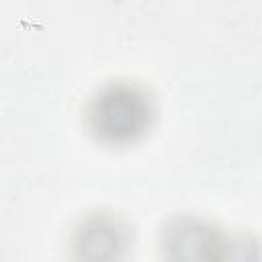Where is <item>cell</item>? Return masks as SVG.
<instances>
[{
	"instance_id": "3957f363",
	"label": "cell",
	"mask_w": 262,
	"mask_h": 262,
	"mask_svg": "<svg viewBox=\"0 0 262 262\" xmlns=\"http://www.w3.org/2000/svg\"><path fill=\"white\" fill-rule=\"evenodd\" d=\"M170 262H227V246L199 223H176L164 239Z\"/></svg>"
},
{
	"instance_id": "7a4b0ae2",
	"label": "cell",
	"mask_w": 262,
	"mask_h": 262,
	"mask_svg": "<svg viewBox=\"0 0 262 262\" xmlns=\"http://www.w3.org/2000/svg\"><path fill=\"white\" fill-rule=\"evenodd\" d=\"M129 244V227L108 213L88 215L72 237L76 262H121L127 256Z\"/></svg>"
},
{
	"instance_id": "6da1fadb",
	"label": "cell",
	"mask_w": 262,
	"mask_h": 262,
	"mask_svg": "<svg viewBox=\"0 0 262 262\" xmlns=\"http://www.w3.org/2000/svg\"><path fill=\"white\" fill-rule=\"evenodd\" d=\"M86 117L96 139L125 145L149 129L154 104L147 92L133 84H111L90 100Z\"/></svg>"
}]
</instances>
